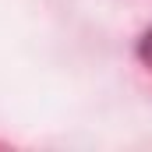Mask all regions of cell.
<instances>
[{"label": "cell", "mask_w": 152, "mask_h": 152, "mask_svg": "<svg viewBox=\"0 0 152 152\" xmlns=\"http://www.w3.org/2000/svg\"><path fill=\"white\" fill-rule=\"evenodd\" d=\"M138 60H142L145 67H152V28L138 39Z\"/></svg>", "instance_id": "obj_1"}]
</instances>
